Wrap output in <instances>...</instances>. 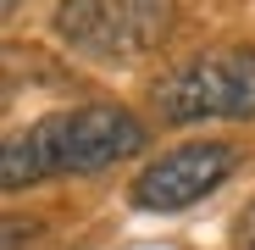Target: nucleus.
<instances>
[{"instance_id":"obj_1","label":"nucleus","mask_w":255,"mask_h":250,"mask_svg":"<svg viewBox=\"0 0 255 250\" xmlns=\"http://www.w3.org/2000/svg\"><path fill=\"white\" fill-rule=\"evenodd\" d=\"M144 145V122L122 106L89 100V106H67L39 117L33 128L11 134L0 150V184L11 195L45 178H67V173H100V167L133 156Z\"/></svg>"},{"instance_id":"obj_2","label":"nucleus","mask_w":255,"mask_h":250,"mask_svg":"<svg viewBox=\"0 0 255 250\" xmlns=\"http://www.w3.org/2000/svg\"><path fill=\"white\" fill-rule=\"evenodd\" d=\"M56 33L89 61H139L172 33V0H61Z\"/></svg>"},{"instance_id":"obj_3","label":"nucleus","mask_w":255,"mask_h":250,"mask_svg":"<svg viewBox=\"0 0 255 250\" xmlns=\"http://www.w3.org/2000/svg\"><path fill=\"white\" fill-rule=\"evenodd\" d=\"M155 111L166 122H250L255 117V50H211L172 67L155 83Z\"/></svg>"},{"instance_id":"obj_4","label":"nucleus","mask_w":255,"mask_h":250,"mask_svg":"<svg viewBox=\"0 0 255 250\" xmlns=\"http://www.w3.org/2000/svg\"><path fill=\"white\" fill-rule=\"evenodd\" d=\"M239 167L233 145H217V139H200V145H178V150H166L155 156L144 173L133 178V206L139 212H183V206L205 200L211 189H217L228 173Z\"/></svg>"},{"instance_id":"obj_5","label":"nucleus","mask_w":255,"mask_h":250,"mask_svg":"<svg viewBox=\"0 0 255 250\" xmlns=\"http://www.w3.org/2000/svg\"><path fill=\"white\" fill-rule=\"evenodd\" d=\"M233 245L239 250H255V200L239 212V223H233Z\"/></svg>"},{"instance_id":"obj_6","label":"nucleus","mask_w":255,"mask_h":250,"mask_svg":"<svg viewBox=\"0 0 255 250\" xmlns=\"http://www.w3.org/2000/svg\"><path fill=\"white\" fill-rule=\"evenodd\" d=\"M17 6H22V0H0V11H6V17H11V11H17Z\"/></svg>"}]
</instances>
